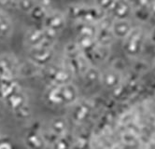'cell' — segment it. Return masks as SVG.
<instances>
[{
    "label": "cell",
    "mask_w": 155,
    "mask_h": 149,
    "mask_svg": "<svg viewBox=\"0 0 155 149\" xmlns=\"http://www.w3.org/2000/svg\"><path fill=\"white\" fill-rule=\"evenodd\" d=\"M44 100L54 107L72 106L80 100V92L73 83L50 86L44 93Z\"/></svg>",
    "instance_id": "6da1fadb"
},
{
    "label": "cell",
    "mask_w": 155,
    "mask_h": 149,
    "mask_svg": "<svg viewBox=\"0 0 155 149\" xmlns=\"http://www.w3.org/2000/svg\"><path fill=\"white\" fill-rule=\"evenodd\" d=\"M106 11L99 8L97 6H90L85 4H72L66 10V17L77 21H90L99 24L106 18Z\"/></svg>",
    "instance_id": "7a4b0ae2"
},
{
    "label": "cell",
    "mask_w": 155,
    "mask_h": 149,
    "mask_svg": "<svg viewBox=\"0 0 155 149\" xmlns=\"http://www.w3.org/2000/svg\"><path fill=\"white\" fill-rule=\"evenodd\" d=\"M147 34L141 27L134 26L129 35L123 40V50L131 58H137L145 47Z\"/></svg>",
    "instance_id": "3957f363"
},
{
    "label": "cell",
    "mask_w": 155,
    "mask_h": 149,
    "mask_svg": "<svg viewBox=\"0 0 155 149\" xmlns=\"http://www.w3.org/2000/svg\"><path fill=\"white\" fill-rule=\"evenodd\" d=\"M74 74L69 68L62 64H50L45 67L44 71V78L50 86H57L72 83Z\"/></svg>",
    "instance_id": "277c9868"
},
{
    "label": "cell",
    "mask_w": 155,
    "mask_h": 149,
    "mask_svg": "<svg viewBox=\"0 0 155 149\" xmlns=\"http://www.w3.org/2000/svg\"><path fill=\"white\" fill-rule=\"evenodd\" d=\"M4 101L17 118L26 119L30 117L31 109L28 104V98L21 88Z\"/></svg>",
    "instance_id": "5b68a950"
},
{
    "label": "cell",
    "mask_w": 155,
    "mask_h": 149,
    "mask_svg": "<svg viewBox=\"0 0 155 149\" xmlns=\"http://www.w3.org/2000/svg\"><path fill=\"white\" fill-rule=\"evenodd\" d=\"M55 52L53 47H45V46H38V47L28 49V59L29 62L33 63L39 68L47 67L50 65L54 59Z\"/></svg>",
    "instance_id": "8992f818"
},
{
    "label": "cell",
    "mask_w": 155,
    "mask_h": 149,
    "mask_svg": "<svg viewBox=\"0 0 155 149\" xmlns=\"http://www.w3.org/2000/svg\"><path fill=\"white\" fill-rule=\"evenodd\" d=\"M94 113V105L89 101H78L72 105L71 118L76 124L86 123Z\"/></svg>",
    "instance_id": "52a82bcc"
},
{
    "label": "cell",
    "mask_w": 155,
    "mask_h": 149,
    "mask_svg": "<svg viewBox=\"0 0 155 149\" xmlns=\"http://www.w3.org/2000/svg\"><path fill=\"white\" fill-rule=\"evenodd\" d=\"M25 42L28 47V49L38 47V46L49 47L47 45V31H46V29L43 26L29 28L25 33Z\"/></svg>",
    "instance_id": "ba28073f"
},
{
    "label": "cell",
    "mask_w": 155,
    "mask_h": 149,
    "mask_svg": "<svg viewBox=\"0 0 155 149\" xmlns=\"http://www.w3.org/2000/svg\"><path fill=\"white\" fill-rule=\"evenodd\" d=\"M66 14L57 10H51L42 21V26L55 33H60L66 24Z\"/></svg>",
    "instance_id": "9c48e42d"
},
{
    "label": "cell",
    "mask_w": 155,
    "mask_h": 149,
    "mask_svg": "<svg viewBox=\"0 0 155 149\" xmlns=\"http://www.w3.org/2000/svg\"><path fill=\"white\" fill-rule=\"evenodd\" d=\"M124 82V76L117 68H109L102 72L101 84L107 89L116 90L118 89Z\"/></svg>",
    "instance_id": "30bf717a"
},
{
    "label": "cell",
    "mask_w": 155,
    "mask_h": 149,
    "mask_svg": "<svg viewBox=\"0 0 155 149\" xmlns=\"http://www.w3.org/2000/svg\"><path fill=\"white\" fill-rule=\"evenodd\" d=\"M20 67L13 57L9 55L0 56V80L15 78Z\"/></svg>",
    "instance_id": "8fae6325"
},
{
    "label": "cell",
    "mask_w": 155,
    "mask_h": 149,
    "mask_svg": "<svg viewBox=\"0 0 155 149\" xmlns=\"http://www.w3.org/2000/svg\"><path fill=\"white\" fill-rule=\"evenodd\" d=\"M108 13L114 18V20L130 19L134 14V5L130 0H116Z\"/></svg>",
    "instance_id": "7c38bea8"
},
{
    "label": "cell",
    "mask_w": 155,
    "mask_h": 149,
    "mask_svg": "<svg viewBox=\"0 0 155 149\" xmlns=\"http://www.w3.org/2000/svg\"><path fill=\"white\" fill-rule=\"evenodd\" d=\"M92 63H105L110 55V50L108 46H104L96 42V44L83 52Z\"/></svg>",
    "instance_id": "4fadbf2b"
},
{
    "label": "cell",
    "mask_w": 155,
    "mask_h": 149,
    "mask_svg": "<svg viewBox=\"0 0 155 149\" xmlns=\"http://www.w3.org/2000/svg\"><path fill=\"white\" fill-rule=\"evenodd\" d=\"M115 37L113 35V32L111 30V24H108L105 22V20L97 24V32H96V41L97 43L109 46L112 44Z\"/></svg>",
    "instance_id": "5bb4252c"
},
{
    "label": "cell",
    "mask_w": 155,
    "mask_h": 149,
    "mask_svg": "<svg viewBox=\"0 0 155 149\" xmlns=\"http://www.w3.org/2000/svg\"><path fill=\"white\" fill-rule=\"evenodd\" d=\"M132 22L129 19L124 20H114L111 24V30L113 32V35L115 38L124 40L133 30Z\"/></svg>",
    "instance_id": "9a60e30c"
},
{
    "label": "cell",
    "mask_w": 155,
    "mask_h": 149,
    "mask_svg": "<svg viewBox=\"0 0 155 149\" xmlns=\"http://www.w3.org/2000/svg\"><path fill=\"white\" fill-rule=\"evenodd\" d=\"M24 143L26 147L28 148H42L47 146V144L44 140V137L42 134V131H39L38 130H31L29 131L24 139Z\"/></svg>",
    "instance_id": "2e32d148"
},
{
    "label": "cell",
    "mask_w": 155,
    "mask_h": 149,
    "mask_svg": "<svg viewBox=\"0 0 155 149\" xmlns=\"http://www.w3.org/2000/svg\"><path fill=\"white\" fill-rule=\"evenodd\" d=\"M50 11H51L50 1H45V0H43L41 2L37 3V5L34 7V8L30 11L29 16L33 21L42 22Z\"/></svg>",
    "instance_id": "e0dca14e"
},
{
    "label": "cell",
    "mask_w": 155,
    "mask_h": 149,
    "mask_svg": "<svg viewBox=\"0 0 155 149\" xmlns=\"http://www.w3.org/2000/svg\"><path fill=\"white\" fill-rule=\"evenodd\" d=\"M13 32V22L7 13L0 10V41L7 40Z\"/></svg>",
    "instance_id": "ac0fdd59"
},
{
    "label": "cell",
    "mask_w": 155,
    "mask_h": 149,
    "mask_svg": "<svg viewBox=\"0 0 155 149\" xmlns=\"http://www.w3.org/2000/svg\"><path fill=\"white\" fill-rule=\"evenodd\" d=\"M49 130L57 136H62L68 133V119L64 117L53 118L49 125Z\"/></svg>",
    "instance_id": "d6986e66"
},
{
    "label": "cell",
    "mask_w": 155,
    "mask_h": 149,
    "mask_svg": "<svg viewBox=\"0 0 155 149\" xmlns=\"http://www.w3.org/2000/svg\"><path fill=\"white\" fill-rule=\"evenodd\" d=\"M101 76L102 72L96 66L92 64L81 77L88 86H94L97 83H101Z\"/></svg>",
    "instance_id": "ffe728a7"
},
{
    "label": "cell",
    "mask_w": 155,
    "mask_h": 149,
    "mask_svg": "<svg viewBox=\"0 0 155 149\" xmlns=\"http://www.w3.org/2000/svg\"><path fill=\"white\" fill-rule=\"evenodd\" d=\"M74 143H75V141L73 140V138L71 136H69V134L68 132L64 135L59 136L57 141L53 144V145L51 147H54V148H70V147L74 146Z\"/></svg>",
    "instance_id": "44dd1931"
},
{
    "label": "cell",
    "mask_w": 155,
    "mask_h": 149,
    "mask_svg": "<svg viewBox=\"0 0 155 149\" xmlns=\"http://www.w3.org/2000/svg\"><path fill=\"white\" fill-rule=\"evenodd\" d=\"M37 0H21L18 5V8H20L23 12L29 14L30 11L37 5Z\"/></svg>",
    "instance_id": "7402d4cb"
},
{
    "label": "cell",
    "mask_w": 155,
    "mask_h": 149,
    "mask_svg": "<svg viewBox=\"0 0 155 149\" xmlns=\"http://www.w3.org/2000/svg\"><path fill=\"white\" fill-rule=\"evenodd\" d=\"M94 1L95 6H97L100 9L106 11L107 13L113 7L116 0H94Z\"/></svg>",
    "instance_id": "603a6c76"
},
{
    "label": "cell",
    "mask_w": 155,
    "mask_h": 149,
    "mask_svg": "<svg viewBox=\"0 0 155 149\" xmlns=\"http://www.w3.org/2000/svg\"><path fill=\"white\" fill-rule=\"evenodd\" d=\"M12 141L8 137H0V148H12Z\"/></svg>",
    "instance_id": "cb8c5ba5"
},
{
    "label": "cell",
    "mask_w": 155,
    "mask_h": 149,
    "mask_svg": "<svg viewBox=\"0 0 155 149\" xmlns=\"http://www.w3.org/2000/svg\"><path fill=\"white\" fill-rule=\"evenodd\" d=\"M21 0H0V3L7 6V7H13V8H18V5Z\"/></svg>",
    "instance_id": "d4e9b609"
},
{
    "label": "cell",
    "mask_w": 155,
    "mask_h": 149,
    "mask_svg": "<svg viewBox=\"0 0 155 149\" xmlns=\"http://www.w3.org/2000/svg\"><path fill=\"white\" fill-rule=\"evenodd\" d=\"M148 38L150 39V41L152 44L155 45V26H153V27L150 29V33H149V35H148Z\"/></svg>",
    "instance_id": "484cf974"
},
{
    "label": "cell",
    "mask_w": 155,
    "mask_h": 149,
    "mask_svg": "<svg viewBox=\"0 0 155 149\" xmlns=\"http://www.w3.org/2000/svg\"><path fill=\"white\" fill-rule=\"evenodd\" d=\"M150 9H151V11L152 12L155 14V0H151L150 1Z\"/></svg>",
    "instance_id": "4316f807"
},
{
    "label": "cell",
    "mask_w": 155,
    "mask_h": 149,
    "mask_svg": "<svg viewBox=\"0 0 155 149\" xmlns=\"http://www.w3.org/2000/svg\"><path fill=\"white\" fill-rule=\"evenodd\" d=\"M152 70H153V73L155 75V59L153 60V63H152Z\"/></svg>",
    "instance_id": "83f0119b"
},
{
    "label": "cell",
    "mask_w": 155,
    "mask_h": 149,
    "mask_svg": "<svg viewBox=\"0 0 155 149\" xmlns=\"http://www.w3.org/2000/svg\"><path fill=\"white\" fill-rule=\"evenodd\" d=\"M1 136H2V135H1V132H0V137H1Z\"/></svg>",
    "instance_id": "f1b7e54d"
}]
</instances>
